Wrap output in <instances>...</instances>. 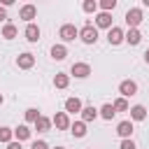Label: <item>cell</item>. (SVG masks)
I'll return each instance as SVG.
<instances>
[{"instance_id": "13", "label": "cell", "mask_w": 149, "mask_h": 149, "mask_svg": "<svg viewBox=\"0 0 149 149\" xmlns=\"http://www.w3.org/2000/svg\"><path fill=\"white\" fill-rule=\"evenodd\" d=\"M128 112H130V121H144V119H147L144 105H135V107H130Z\"/></svg>"}, {"instance_id": "12", "label": "cell", "mask_w": 149, "mask_h": 149, "mask_svg": "<svg viewBox=\"0 0 149 149\" xmlns=\"http://www.w3.org/2000/svg\"><path fill=\"white\" fill-rule=\"evenodd\" d=\"M81 109H84V105H81L79 98H68V100H65V112L77 114V112H81Z\"/></svg>"}, {"instance_id": "28", "label": "cell", "mask_w": 149, "mask_h": 149, "mask_svg": "<svg viewBox=\"0 0 149 149\" xmlns=\"http://www.w3.org/2000/svg\"><path fill=\"white\" fill-rule=\"evenodd\" d=\"M98 7H102V12H114V7H116V0H102Z\"/></svg>"}, {"instance_id": "21", "label": "cell", "mask_w": 149, "mask_h": 149, "mask_svg": "<svg viewBox=\"0 0 149 149\" xmlns=\"http://www.w3.org/2000/svg\"><path fill=\"white\" fill-rule=\"evenodd\" d=\"M49 128H51V119L40 116V119L35 121V130H37V133H49Z\"/></svg>"}, {"instance_id": "16", "label": "cell", "mask_w": 149, "mask_h": 149, "mask_svg": "<svg viewBox=\"0 0 149 149\" xmlns=\"http://www.w3.org/2000/svg\"><path fill=\"white\" fill-rule=\"evenodd\" d=\"M30 133H33V130H30L26 123H21V126H16V128H14V137H16V142L28 140V137H30Z\"/></svg>"}, {"instance_id": "5", "label": "cell", "mask_w": 149, "mask_h": 149, "mask_svg": "<svg viewBox=\"0 0 149 149\" xmlns=\"http://www.w3.org/2000/svg\"><path fill=\"white\" fill-rule=\"evenodd\" d=\"M51 123L58 128V130H68L72 123H70V116H68V112H56L54 114V119H51Z\"/></svg>"}, {"instance_id": "33", "label": "cell", "mask_w": 149, "mask_h": 149, "mask_svg": "<svg viewBox=\"0 0 149 149\" xmlns=\"http://www.w3.org/2000/svg\"><path fill=\"white\" fill-rule=\"evenodd\" d=\"M144 63H147V65H149V49H147V51H144Z\"/></svg>"}, {"instance_id": "23", "label": "cell", "mask_w": 149, "mask_h": 149, "mask_svg": "<svg viewBox=\"0 0 149 149\" xmlns=\"http://www.w3.org/2000/svg\"><path fill=\"white\" fill-rule=\"evenodd\" d=\"M70 130H72L74 137H84V135H86V123H84V121H74V123L70 126Z\"/></svg>"}, {"instance_id": "26", "label": "cell", "mask_w": 149, "mask_h": 149, "mask_svg": "<svg viewBox=\"0 0 149 149\" xmlns=\"http://www.w3.org/2000/svg\"><path fill=\"white\" fill-rule=\"evenodd\" d=\"M40 116H42V114H40L35 107H28V109H26V121H28V123H35Z\"/></svg>"}, {"instance_id": "29", "label": "cell", "mask_w": 149, "mask_h": 149, "mask_svg": "<svg viewBox=\"0 0 149 149\" xmlns=\"http://www.w3.org/2000/svg\"><path fill=\"white\" fill-rule=\"evenodd\" d=\"M119 149H137V147H135V142H133V140H121Z\"/></svg>"}, {"instance_id": "8", "label": "cell", "mask_w": 149, "mask_h": 149, "mask_svg": "<svg viewBox=\"0 0 149 149\" xmlns=\"http://www.w3.org/2000/svg\"><path fill=\"white\" fill-rule=\"evenodd\" d=\"M16 65H19L21 70H30V68L35 65V56H33V54H28V51H23V54H19V56H16Z\"/></svg>"}, {"instance_id": "25", "label": "cell", "mask_w": 149, "mask_h": 149, "mask_svg": "<svg viewBox=\"0 0 149 149\" xmlns=\"http://www.w3.org/2000/svg\"><path fill=\"white\" fill-rule=\"evenodd\" d=\"M112 105H114V109H116V112H128V109H130V107H128V100H126V98H116V100H114Z\"/></svg>"}, {"instance_id": "7", "label": "cell", "mask_w": 149, "mask_h": 149, "mask_svg": "<svg viewBox=\"0 0 149 149\" xmlns=\"http://www.w3.org/2000/svg\"><path fill=\"white\" fill-rule=\"evenodd\" d=\"M70 72H72L77 79H86V77L91 74V65H88V63H72Z\"/></svg>"}, {"instance_id": "22", "label": "cell", "mask_w": 149, "mask_h": 149, "mask_svg": "<svg viewBox=\"0 0 149 149\" xmlns=\"http://www.w3.org/2000/svg\"><path fill=\"white\" fill-rule=\"evenodd\" d=\"M19 35V28L14 26V23H5V28H2V37L5 40H14Z\"/></svg>"}, {"instance_id": "17", "label": "cell", "mask_w": 149, "mask_h": 149, "mask_svg": "<svg viewBox=\"0 0 149 149\" xmlns=\"http://www.w3.org/2000/svg\"><path fill=\"white\" fill-rule=\"evenodd\" d=\"M126 42H128V44H133V47H135V44H140V42H142V33H140L137 28H130V30L126 33Z\"/></svg>"}, {"instance_id": "27", "label": "cell", "mask_w": 149, "mask_h": 149, "mask_svg": "<svg viewBox=\"0 0 149 149\" xmlns=\"http://www.w3.org/2000/svg\"><path fill=\"white\" fill-rule=\"evenodd\" d=\"M81 9H84L86 14H95V9H98V2H95V0H84Z\"/></svg>"}, {"instance_id": "15", "label": "cell", "mask_w": 149, "mask_h": 149, "mask_svg": "<svg viewBox=\"0 0 149 149\" xmlns=\"http://www.w3.org/2000/svg\"><path fill=\"white\" fill-rule=\"evenodd\" d=\"M95 116H98V109H95L93 105H86V107L81 109V121H84V123H88V121H95Z\"/></svg>"}, {"instance_id": "18", "label": "cell", "mask_w": 149, "mask_h": 149, "mask_svg": "<svg viewBox=\"0 0 149 149\" xmlns=\"http://www.w3.org/2000/svg\"><path fill=\"white\" fill-rule=\"evenodd\" d=\"M65 56H68L65 44H54V47H51V58H54V61H63Z\"/></svg>"}, {"instance_id": "32", "label": "cell", "mask_w": 149, "mask_h": 149, "mask_svg": "<svg viewBox=\"0 0 149 149\" xmlns=\"http://www.w3.org/2000/svg\"><path fill=\"white\" fill-rule=\"evenodd\" d=\"M5 19H7V9L0 5V21H5Z\"/></svg>"}, {"instance_id": "2", "label": "cell", "mask_w": 149, "mask_h": 149, "mask_svg": "<svg viewBox=\"0 0 149 149\" xmlns=\"http://www.w3.org/2000/svg\"><path fill=\"white\" fill-rule=\"evenodd\" d=\"M58 35H61V40H63V42H72L74 37H79V28H77L74 23H65V26H61Z\"/></svg>"}, {"instance_id": "11", "label": "cell", "mask_w": 149, "mask_h": 149, "mask_svg": "<svg viewBox=\"0 0 149 149\" xmlns=\"http://www.w3.org/2000/svg\"><path fill=\"white\" fill-rule=\"evenodd\" d=\"M95 26L109 30V28H112V14H109V12H100V14L95 16Z\"/></svg>"}, {"instance_id": "6", "label": "cell", "mask_w": 149, "mask_h": 149, "mask_svg": "<svg viewBox=\"0 0 149 149\" xmlns=\"http://www.w3.org/2000/svg\"><path fill=\"white\" fill-rule=\"evenodd\" d=\"M123 40H126V33H123L121 28L112 26V28L107 30V42H109V44H114V47H116V44H121Z\"/></svg>"}, {"instance_id": "35", "label": "cell", "mask_w": 149, "mask_h": 149, "mask_svg": "<svg viewBox=\"0 0 149 149\" xmlns=\"http://www.w3.org/2000/svg\"><path fill=\"white\" fill-rule=\"evenodd\" d=\"M2 100H5V98H2V93H0V105H2Z\"/></svg>"}, {"instance_id": "4", "label": "cell", "mask_w": 149, "mask_h": 149, "mask_svg": "<svg viewBox=\"0 0 149 149\" xmlns=\"http://www.w3.org/2000/svg\"><path fill=\"white\" fill-rule=\"evenodd\" d=\"M119 93H121V98H130V95L137 93V84H135L133 79H123V81L119 84Z\"/></svg>"}, {"instance_id": "20", "label": "cell", "mask_w": 149, "mask_h": 149, "mask_svg": "<svg viewBox=\"0 0 149 149\" xmlns=\"http://www.w3.org/2000/svg\"><path fill=\"white\" fill-rule=\"evenodd\" d=\"M68 84H70V77H68L65 72H56V77H54V86H56V88H68Z\"/></svg>"}, {"instance_id": "36", "label": "cell", "mask_w": 149, "mask_h": 149, "mask_svg": "<svg viewBox=\"0 0 149 149\" xmlns=\"http://www.w3.org/2000/svg\"><path fill=\"white\" fill-rule=\"evenodd\" d=\"M56 149H63V147H56Z\"/></svg>"}, {"instance_id": "31", "label": "cell", "mask_w": 149, "mask_h": 149, "mask_svg": "<svg viewBox=\"0 0 149 149\" xmlns=\"http://www.w3.org/2000/svg\"><path fill=\"white\" fill-rule=\"evenodd\" d=\"M7 149H23V147H21V142H9Z\"/></svg>"}, {"instance_id": "24", "label": "cell", "mask_w": 149, "mask_h": 149, "mask_svg": "<svg viewBox=\"0 0 149 149\" xmlns=\"http://www.w3.org/2000/svg\"><path fill=\"white\" fill-rule=\"evenodd\" d=\"M12 137H14V128H7V126H2V128H0V142L9 144V142H14Z\"/></svg>"}, {"instance_id": "9", "label": "cell", "mask_w": 149, "mask_h": 149, "mask_svg": "<svg viewBox=\"0 0 149 149\" xmlns=\"http://www.w3.org/2000/svg\"><path fill=\"white\" fill-rule=\"evenodd\" d=\"M35 16H37V7H35V5H23V7L19 9V19H23V21H28V23H30Z\"/></svg>"}, {"instance_id": "14", "label": "cell", "mask_w": 149, "mask_h": 149, "mask_svg": "<svg viewBox=\"0 0 149 149\" xmlns=\"http://www.w3.org/2000/svg\"><path fill=\"white\" fill-rule=\"evenodd\" d=\"M23 35H26V40H28V42H37V40H40V28H37L35 23H28Z\"/></svg>"}, {"instance_id": "1", "label": "cell", "mask_w": 149, "mask_h": 149, "mask_svg": "<svg viewBox=\"0 0 149 149\" xmlns=\"http://www.w3.org/2000/svg\"><path fill=\"white\" fill-rule=\"evenodd\" d=\"M79 37H81V42H86V44H95V40H98V28L88 21V23L79 30Z\"/></svg>"}, {"instance_id": "34", "label": "cell", "mask_w": 149, "mask_h": 149, "mask_svg": "<svg viewBox=\"0 0 149 149\" xmlns=\"http://www.w3.org/2000/svg\"><path fill=\"white\" fill-rule=\"evenodd\" d=\"M142 5H144V7H149V0H142Z\"/></svg>"}, {"instance_id": "19", "label": "cell", "mask_w": 149, "mask_h": 149, "mask_svg": "<svg viewBox=\"0 0 149 149\" xmlns=\"http://www.w3.org/2000/svg\"><path fill=\"white\" fill-rule=\"evenodd\" d=\"M98 114H100L102 119L112 121V119H114V114H116V109H114V105H112V102H107V105H102V107L98 109Z\"/></svg>"}, {"instance_id": "30", "label": "cell", "mask_w": 149, "mask_h": 149, "mask_svg": "<svg viewBox=\"0 0 149 149\" xmlns=\"http://www.w3.org/2000/svg\"><path fill=\"white\" fill-rule=\"evenodd\" d=\"M30 149H49V144H47V142H42V140H35V142L30 144Z\"/></svg>"}, {"instance_id": "3", "label": "cell", "mask_w": 149, "mask_h": 149, "mask_svg": "<svg viewBox=\"0 0 149 149\" xmlns=\"http://www.w3.org/2000/svg\"><path fill=\"white\" fill-rule=\"evenodd\" d=\"M142 9L140 7H133V9H128L126 12V23H128V28H137L140 23H142Z\"/></svg>"}, {"instance_id": "10", "label": "cell", "mask_w": 149, "mask_h": 149, "mask_svg": "<svg viewBox=\"0 0 149 149\" xmlns=\"http://www.w3.org/2000/svg\"><path fill=\"white\" fill-rule=\"evenodd\" d=\"M116 135L123 137V140H128V137L133 135V121H121V123L116 126Z\"/></svg>"}]
</instances>
